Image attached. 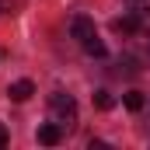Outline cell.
I'll list each match as a JSON object with an SVG mask.
<instances>
[{"label":"cell","instance_id":"obj_8","mask_svg":"<svg viewBox=\"0 0 150 150\" xmlns=\"http://www.w3.org/2000/svg\"><path fill=\"white\" fill-rule=\"evenodd\" d=\"M94 105H98L101 112H108V108H112V105H115V98H112V94H108V91H94Z\"/></svg>","mask_w":150,"mask_h":150},{"label":"cell","instance_id":"obj_3","mask_svg":"<svg viewBox=\"0 0 150 150\" xmlns=\"http://www.w3.org/2000/svg\"><path fill=\"white\" fill-rule=\"evenodd\" d=\"M70 35H74L77 42L84 45L87 38H94V35H98V32H94V21H91V18H84V14H77L74 21H70Z\"/></svg>","mask_w":150,"mask_h":150},{"label":"cell","instance_id":"obj_6","mask_svg":"<svg viewBox=\"0 0 150 150\" xmlns=\"http://www.w3.org/2000/svg\"><path fill=\"white\" fill-rule=\"evenodd\" d=\"M84 49H87L91 56H98V59H101V56H108V49H105V42H101L98 35H94V38H87V42H84Z\"/></svg>","mask_w":150,"mask_h":150},{"label":"cell","instance_id":"obj_7","mask_svg":"<svg viewBox=\"0 0 150 150\" xmlns=\"http://www.w3.org/2000/svg\"><path fill=\"white\" fill-rule=\"evenodd\" d=\"M143 105H147V101H143L140 91H129V94H126V108H129V112H140Z\"/></svg>","mask_w":150,"mask_h":150},{"label":"cell","instance_id":"obj_5","mask_svg":"<svg viewBox=\"0 0 150 150\" xmlns=\"http://www.w3.org/2000/svg\"><path fill=\"white\" fill-rule=\"evenodd\" d=\"M7 94H11V101H28V98L35 94V84H32V80H14V84L7 87Z\"/></svg>","mask_w":150,"mask_h":150},{"label":"cell","instance_id":"obj_11","mask_svg":"<svg viewBox=\"0 0 150 150\" xmlns=\"http://www.w3.org/2000/svg\"><path fill=\"white\" fill-rule=\"evenodd\" d=\"M4 7H7V0H0V14H4Z\"/></svg>","mask_w":150,"mask_h":150},{"label":"cell","instance_id":"obj_1","mask_svg":"<svg viewBox=\"0 0 150 150\" xmlns=\"http://www.w3.org/2000/svg\"><path fill=\"white\" fill-rule=\"evenodd\" d=\"M49 119L67 133V129H74L77 126V101L70 94H63V91H56L52 98H49Z\"/></svg>","mask_w":150,"mask_h":150},{"label":"cell","instance_id":"obj_4","mask_svg":"<svg viewBox=\"0 0 150 150\" xmlns=\"http://www.w3.org/2000/svg\"><path fill=\"white\" fill-rule=\"evenodd\" d=\"M59 140H63V129H59L52 119H49L45 126H38V143H45V147H56Z\"/></svg>","mask_w":150,"mask_h":150},{"label":"cell","instance_id":"obj_10","mask_svg":"<svg viewBox=\"0 0 150 150\" xmlns=\"http://www.w3.org/2000/svg\"><path fill=\"white\" fill-rule=\"evenodd\" d=\"M7 147V129H4V126H0V150Z\"/></svg>","mask_w":150,"mask_h":150},{"label":"cell","instance_id":"obj_9","mask_svg":"<svg viewBox=\"0 0 150 150\" xmlns=\"http://www.w3.org/2000/svg\"><path fill=\"white\" fill-rule=\"evenodd\" d=\"M126 4H129V11H136V14H143V18L150 14V0H126Z\"/></svg>","mask_w":150,"mask_h":150},{"label":"cell","instance_id":"obj_2","mask_svg":"<svg viewBox=\"0 0 150 150\" xmlns=\"http://www.w3.org/2000/svg\"><path fill=\"white\" fill-rule=\"evenodd\" d=\"M143 28V14H122V18H112V32H122V35H136Z\"/></svg>","mask_w":150,"mask_h":150}]
</instances>
